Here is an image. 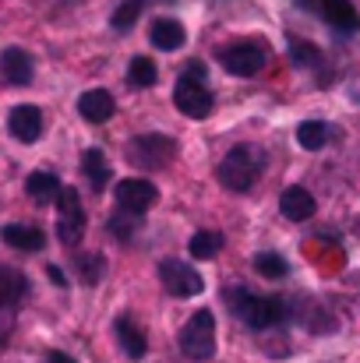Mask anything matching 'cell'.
Returning <instances> with one entry per match:
<instances>
[{"mask_svg": "<svg viewBox=\"0 0 360 363\" xmlns=\"http://www.w3.org/2000/svg\"><path fill=\"white\" fill-rule=\"evenodd\" d=\"M148 7V0H124L117 11H114V18H110V25H114V32H127L138 18H141V11Z\"/></svg>", "mask_w": 360, "mask_h": 363, "instance_id": "cb8c5ba5", "label": "cell"}, {"mask_svg": "<svg viewBox=\"0 0 360 363\" xmlns=\"http://www.w3.org/2000/svg\"><path fill=\"white\" fill-rule=\"evenodd\" d=\"M258 169H261V155L251 148V145H237L223 155L219 162V184L227 191H247L254 180H258Z\"/></svg>", "mask_w": 360, "mask_h": 363, "instance_id": "7a4b0ae2", "label": "cell"}, {"mask_svg": "<svg viewBox=\"0 0 360 363\" xmlns=\"http://www.w3.org/2000/svg\"><path fill=\"white\" fill-rule=\"evenodd\" d=\"M114 198H117L120 212H131V216H145L156 201H159V187L152 180H141V177H127L117 180L114 187Z\"/></svg>", "mask_w": 360, "mask_h": 363, "instance_id": "52a82bcc", "label": "cell"}, {"mask_svg": "<svg viewBox=\"0 0 360 363\" xmlns=\"http://www.w3.org/2000/svg\"><path fill=\"white\" fill-rule=\"evenodd\" d=\"M290 57H293L297 67H315V64H318V50L307 46V43H293V46H290Z\"/></svg>", "mask_w": 360, "mask_h": 363, "instance_id": "4316f807", "label": "cell"}, {"mask_svg": "<svg viewBox=\"0 0 360 363\" xmlns=\"http://www.w3.org/2000/svg\"><path fill=\"white\" fill-rule=\"evenodd\" d=\"M50 279H53L57 286H64V272H60V268H53V264H50Z\"/></svg>", "mask_w": 360, "mask_h": 363, "instance_id": "f546056e", "label": "cell"}, {"mask_svg": "<svg viewBox=\"0 0 360 363\" xmlns=\"http://www.w3.org/2000/svg\"><path fill=\"white\" fill-rule=\"evenodd\" d=\"M0 237H4L7 247H14V250H43V247H46L43 230H36V226H21V223L4 226V230H0Z\"/></svg>", "mask_w": 360, "mask_h": 363, "instance_id": "ac0fdd59", "label": "cell"}, {"mask_svg": "<svg viewBox=\"0 0 360 363\" xmlns=\"http://www.w3.org/2000/svg\"><path fill=\"white\" fill-rule=\"evenodd\" d=\"M177 159V141L166 134H141L127 145V162L134 169H163Z\"/></svg>", "mask_w": 360, "mask_h": 363, "instance_id": "3957f363", "label": "cell"}, {"mask_svg": "<svg viewBox=\"0 0 360 363\" xmlns=\"http://www.w3.org/2000/svg\"><path fill=\"white\" fill-rule=\"evenodd\" d=\"M219 64L234 78H254L265 67V50L258 43H234V46H227L219 53Z\"/></svg>", "mask_w": 360, "mask_h": 363, "instance_id": "9c48e42d", "label": "cell"}, {"mask_svg": "<svg viewBox=\"0 0 360 363\" xmlns=\"http://www.w3.org/2000/svg\"><path fill=\"white\" fill-rule=\"evenodd\" d=\"M134 223H138V216L124 212V219H110V233H117L120 240H131V233H134Z\"/></svg>", "mask_w": 360, "mask_h": 363, "instance_id": "83f0119b", "label": "cell"}, {"mask_svg": "<svg viewBox=\"0 0 360 363\" xmlns=\"http://www.w3.org/2000/svg\"><path fill=\"white\" fill-rule=\"evenodd\" d=\"M297 141H300V148L318 152V148H325V141H329V127L322 121H304L297 127Z\"/></svg>", "mask_w": 360, "mask_h": 363, "instance_id": "44dd1931", "label": "cell"}, {"mask_svg": "<svg viewBox=\"0 0 360 363\" xmlns=\"http://www.w3.org/2000/svg\"><path fill=\"white\" fill-rule=\"evenodd\" d=\"M21 293H25V279L18 272H11V268H0V307L18 303Z\"/></svg>", "mask_w": 360, "mask_h": 363, "instance_id": "603a6c76", "label": "cell"}, {"mask_svg": "<svg viewBox=\"0 0 360 363\" xmlns=\"http://www.w3.org/2000/svg\"><path fill=\"white\" fill-rule=\"evenodd\" d=\"M219 250H223V233H219V230H198V233L187 240V254L198 257V261H212Z\"/></svg>", "mask_w": 360, "mask_h": 363, "instance_id": "d6986e66", "label": "cell"}, {"mask_svg": "<svg viewBox=\"0 0 360 363\" xmlns=\"http://www.w3.org/2000/svg\"><path fill=\"white\" fill-rule=\"evenodd\" d=\"M307 4H315V11L332 25V28H339V32H357L360 28V14L357 7H354V0H307Z\"/></svg>", "mask_w": 360, "mask_h": 363, "instance_id": "30bf717a", "label": "cell"}, {"mask_svg": "<svg viewBox=\"0 0 360 363\" xmlns=\"http://www.w3.org/2000/svg\"><path fill=\"white\" fill-rule=\"evenodd\" d=\"M75 268H78V275H82V282L85 286H92V282H99V275H103V257L99 254H78L75 257Z\"/></svg>", "mask_w": 360, "mask_h": 363, "instance_id": "d4e9b609", "label": "cell"}, {"mask_svg": "<svg viewBox=\"0 0 360 363\" xmlns=\"http://www.w3.org/2000/svg\"><path fill=\"white\" fill-rule=\"evenodd\" d=\"M0 74H4L11 85H28V82H32V57H28L25 50H18V46L4 50V57H0Z\"/></svg>", "mask_w": 360, "mask_h": 363, "instance_id": "9a60e30c", "label": "cell"}, {"mask_svg": "<svg viewBox=\"0 0 360 363\" xmlns=\"http://www.w3.org/2000/svg\"><path fill=\"white\" fill-rule=\"evenodd\" d=\"M279 208H283V216L290 219V223H304V219H311L315 216V198H311V191H304V187H286L283 194H279Z\"/></svg>", "mask_w": 360, "mask_h": 363, "instance_id": "7c38bea8", "label": "cell"}, {"mask_svg": "<svg viewBox=\"0 0 360 363\" xmlns=\"http://www.w3.org/2000/svg\"><path fill=\"white\" fill-rule=\"evenodd\" d=\"M82 173L89 177V184H92L96 191H103V187L110 184V169H107V159H103L99 148H89V152L82 155Z\"/></svg>", "mask_w": 360, "mask_h": 363, "instance_id": "ffe728a7", "label": "cell"}, {"mask_svg": "<svg viewBox=\"0 0 360 363\" xmlns=\"http://www.w3.org/2000/svg\"><path fill=\"white\" fill-rule=\"evenodd\" d=\"M234 307H237L240 321L254 332L272 328L286 318V303L279 296H251V293H234Z\"/></svg>", "mask_w": 360, "mask_h": 363, "instance_id": "277c9868", "label": "cell"}, {"mask_svg": "<svg viewBox=\"0 0 360 363\" xmlns=\"http://www.w3.org/2000/svg\"><path fill=\"white\" fill-rule=\"evenodd\" d=\"M46 363H78L75 357H67V353H60V350H53L50 357H46Z\"/></svg>", "mask_w": 360, "mask_h": 363, "instance_id": "f1b7e54d", "label": "cell"}, {"mask_svg": "<svg viewBox=\"0 0 360 363\" xmlns=\"http://www.w3.org/2000/svg\"><path fill=\"white\" fill-rule=\"evenodd\" d=\"M156 78H159V71H156V64H152L148 57H134V60H131L127 82H131L134 89H148V85H156Z\"/></svg>", "mask_w": 360, "mask_h": 363, "instance_id": "7402d4cb", "label": "cell"}, {"mask_svg": "<svg viewBox=\"0 0 360 363\" xmlns=\"http://www.w3.org/2000/svg\"><path fill=\"white\" fill-rule=\"evenodd\" d=\"M159 282L170 296H180V300L198 296L205 289V279L198 275V268H191L187 261H177V257L159 261Z\"/></svg>", "mask_w": 360, "mask_h": 363, "instance_id": "5b68a950", "label": "cell"}, {"mask_svg": "<svg viewBox=\"0 0 360 363\" xmlns=\"http://www.w3.org/2000/svg\"><path fill=\"white\" fill-rule=\"evenodd\" d=\"M173 103H177V110L184 113V117H191V121H202V117H209L212 113V92L202 85V78H191V74H184L180 82H177V89H173Z\"/></svg>", "mask_w": 360, "mask_h": 363, "instance_id": "ba28073f", "label": "cell"}, {"mask_svg": "<svg viewBox=\"0 0 360 363\" xmlns=\"http://www.w3.org/2000/svg\"><path fill=\"white\" fill-rule=\"evenodd\" d=\"M60 201H57V237L67 243V247H75V243L82 240V233H85V208H82V198H78V191L75 187H60V194H57Z\"/></svg>", "mask_w": 360, "mask_h": 363, "instance_id": "8992f818", "label": "cell"}, {"mask_svg": "<svg viewBox=\"0 0 360 363\" xmlns=\"http://www.w3.org/2000/svg\"><path fill=\"white\" fill-rule=\"evenodd\" d=\"M180 353L195 363L216 357V318H212V311H198V314L187 318V325L180 328Z\"/></svg>", "mask_w": 360, "mask_h": 363, "instance_id": "6da1fadb", "label": "cell"}, {"mask_svg": "<svg viewBox=\"0 0 360 363\" xmlns=\"http://www.w3.org/2000/svg\"><path fill=\"white\" fill-rule=\"evenodd\" d=\"M254 268H258L265 279H283V275H286V261H283V254H272V250L254 254Z\"/></svg>", "mask_w": 360, "mask_h": 363, "instance_id": "484cf974", "label": "cell"}, {"mask_svg": "<svg viewBox=\"0 0 360 363\" xmlns=\"http://www.w3.org/2000/svg\"><path fill=\"white\" fill-rule=\"evenodd\" d=\"M78 113L89 123H107L114 117V96L107 89H89L82 99H78Z\"/></svg>", "mask_w": 360, "mask_h": 363, "instance_id": "5bb4252c", "label": "cell"}, {"mask_svg": "<svg viewBox=\"0 0 360 363\" xmlns=\"http://www.w3.org/2000/svg\"><path fill=\"white\" fill-rule=\"evenodd\" d=\"M7 130L18 138V141H36L43 134V110L39 106H14L11 117H7Z\"/></svg>", "mask_w": 360, "mask_h": 363, "instance_id": "8fae6325", "label": "cell"}, {"mask_svg": "<svg viewBox=\"0 0 360 363\" xmlns=\"http://www.w3.org/2000/svg\"><path fill=\"white\" fill-rule=\"evenodd\" d=\"M25 194H28L36 205H50V201H57V194H60V180H57V173H50V169H36V173H28V180H25Z\"/></svg>", "mask_w": 360, "mask_h": 363, "instance_id": "2e32d148", "label": "cell"}, {"mask_svg": "<svg viewBox=\"0 0 360 363\" xmlns=\"http://www.w3.org/2000/svg\"><path fill=\"white\" fill-rule=\"evenodd\" d=\"M148 39H152V46H156V50L173 53V50H180V46L187 43V32H184V25H180L177 18H159V21H152Z\"/></svg>", "mask_w": 360, "mask_h": 363, "instance_id": "4fadbf2b", "label": "cell"}, {"mask_svg": "<svg viewBox=\"0 0 360 363\" xmlns=\"http://www.w3.org/2000/svg\"><path fill=\"white\" fill-rule=\"evenodd\" d=\"M114 332H117V342H120V350L131 357V360H141L145 357V350H148V342H145V332L127 318V314H120L117 318V325H114Z\"/></svg>", "mask_w": 360, "mask_h": 363, "instance_id": "e0dca14e", "label": "cell"}]
</instances>
